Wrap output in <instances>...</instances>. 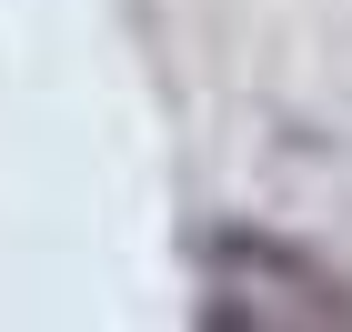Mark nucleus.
Instances as JSON below:
<instances>
[{
    "label": "nucleus",
    "instance_id": "nucleus-1",
    "mask_svg": "<svg viewBox=\"0 0 352 332\" xmlns=\"http://www.w3.org/2000/svg\"><path fill=\"white\" fill-rule=\"evenodd\" d=\"M201 272L221 282V292H272L252 322H312V332H352V272H332L322 252L302 242H272V232H252V221H212L201 232Z\"/></svg>",
    "mask_w": 352,
    "mask_h": 332
}]
</instances>
